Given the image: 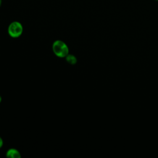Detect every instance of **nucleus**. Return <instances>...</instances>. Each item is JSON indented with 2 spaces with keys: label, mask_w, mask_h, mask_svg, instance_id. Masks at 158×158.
<instances>
[{
  "label": "nucleus",
  "mask_w": 158,
  "mask_h": 158,
  "mask_svg": "<svg viewBox=\"0 0 158 158\" xmlns=\"http://www.w3.org/2000/svg\"><path fill=\"white\" fill-rule=\"evenodd\" d=\"M1 101H2V97H1V95H0V103H1Z\"/></svg>",
  "instance_id": "obj_6"
},
{
  "label": "nucleus",
  "mask_w": 158,
  "mask_h": 158,
  "mask_svg": "<svg viewBox=\"0 0 158 158\" xmlns=\"http://www.w3.org/2000/svg\"><path fill=\"white\" fill-rule=\"evenodd\" d=\"M2 0H0V7H1V4H2Z\"/></svg>",
  "instance_id": "obj_7"
},
{
  "label": "nucleus",
  "mask_w": 158,
  "mask_h": 158,
  "mask_svg": "<svg viewBox=\"0 0 158 158\" xmlns=\"http://www.w3.org/2000/svg\"><path fill=\"white\" fill-rule=\"evenodd\" d=\"M6 156L7 157L9 158H20L21 157L20 152L14 148H10L8 149L6 152Z\"/></svg>",
  "instance_id": "obj_3"
},
{
  "label": "nucleus",
  "mask_w": 158,
  "mask_h": 158,
  "mask_svg": "<svg viewBox=\"0 0 158 158\" xmlns=\"http://www.w3.org/2000/svg\"><path fill=\"white\" fill-rule=\"evenodd\" d=\"M65 58L66 61L70 65H75L77 62V59L73 54H69Z\"/></svg>",
  "instance_id": "obj_4"
},
{
  "label": "nucleus",
  "mask_w": 158,
  "mask_h": 158,
  "mask_svg": "<svg viewBox=\"0 0 158 158\" xmlns=\"http://www.w3.org/2000/svg\"><path fill=\"white\" fill-rule=\"evenodd\" d=\"M54 54L58 57H65L69 54V49L67 44L62 40H56L52 46Z\"/></svg>",
  "instance_id": "obj_1"
},
{
  "label": "nucleus",
  "mask_w": 158,
  "mask_h": 158,
  "mask_svg": "<svg viewBox=\"0 0 158 158\" xmlns=\"http://www.w3.org/2000/svg\"><path fill=\"white\" fill-rule=\"evenodd\" d=\"M23 31L22 24L18 21L12 22L7 28V32L12 38H16L20 36Z\"/></svg>",
  "instance_id": "obj_2"
},
{
  "label": "nucleus",
  "mask_w": 158,
  "mask_h": 158,
  "mask_svg": "<svg viewBox=\"0 0 158 158\" xmlns=\"http://www.w3.org/2000/svg\"><path fill=\"white\" fill-rule=\"evenodd\" d=\"M3 144H4V142H3V140H2V138L0 136V149L2 148V146H3Z\"/></svg>",
  "instance_id": "obj_5"
},
{
  "label": "nucleus",
  "mask_w": 158,
  "mask_h": 158,
  "mask_svg": "<svg viewBox=\"0 0 158 158\" xmlns=\"http://www.w3.org/2000/svg\"><path fill=\"white\" fill-rule=\"evenodd\" d=\"M154 1H158V0H154Z\"/></svg>",
  "instance_id": "obj_8"
}]
</instances>
